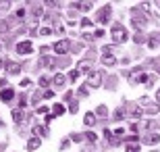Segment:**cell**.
Segmentation results:
<instances>
[{"label":"cell","mask_w":160,"mask_h":152,"mask_svg":"<svg viewBox=\"0 0 160 152\" xmlns=\"http://www.w3.org/2000/svg\"><path fill=\"white\" fill-rule=\"evenodd\" d=\"M110 38H112L114 44H121V42H125L127 38H129V34H127V29H125L123 25H112V29H110Z\"/></svg>","instance_id":"6da1fadb"},{"label":"cell","mask_w":160,"mask_h":152,"mask_svg":"<svg viewBox=\"0 0 160 152\" xmlns=\"http://www.w3.org/2000/svg\"><path fill=\"white\" fill-rule=\"evenodd\" d=\"M129 81H131V83H143V81L148 83V81H150V77L146 75V73H143L139 67H137V69L129 71Z\"/></svg>","instance_id":"7a4b0ae2"},{"label":"cell","mask_w":160,"mask_h":152,"mask_svg":"<svg viewBox=\"0 0 160 152\" xmlns=\"http://www.w3.org/2000/svg\"><path fill=\"white\" fill-rule=\"evenodd\" d=\"M100 83H102V73L100 71H92L88 77V86L89 88H100Z\"/></svg>","instance_id":"3957f363"},{"label":"cell","mask_w":160,"mask_h":152,"mask_svg":"<svg viewBox=\"0 0 160 152\" xmlns=\"http://www.w3.org/2000/svg\"><path fill=\"white\" fill-rule=\"evenodd\" d=\"M17 52L23 54V56L25 54H31L33 52V44H31V42H19L17 44Z\"/></svg>","instance_id":"277c9868"},{"label":"cell","mask_w":160,"mask_h":152,"mask_svg":"<svg viewBox=\"0 0 160 152\" xmlns=\"http://www.w3.org/2000/svg\"><path fill=\"white\" fill-rule=\"evenodd\" d=\"M92 60H79L77 63V73L79 75H83V73H92Z\"/></svg>","instance_id":"5b68a950"},{"label":"cell","mask_w":160,"mask_h":152,"mask_svg":"<svg viewBox=\"0 0 160 152\" xmlns=\"http://www.w3.org/2000/svg\"><path fill=\"white\" fill-rule=\"evenodd\" d=\"M67 50H69V40H60L54 44V52L56 54H65Z\"/></svg>","instance_id":"8992f818"},{"label":"cell","mask_w":160,"mask_h":152,"mask_svg":"<svg viewBox=\"0 0 160 152\" xmlns=\"http://www.w3.org/2000/svg\"><path fill=\"white\" fill-rule=\"evenodd\" d=\"M0 98H2V102H11L12 98H15V90L12 88H6L0 92Z\"/></svg>","instance_id":"52a82bcc"},{"label":"cell","mask_w":160,"mask_h":152,"mask_svg":"<svg viewBox=\"0 0 160 152\" xmlns=\"http://www.w3.org/2000/svg\"><path fill=\"white\" fill-rule=\"evenodd\" d=\"M6 69H8L11 75H17V73H21V65L19 63H6Z\"/></svg>","instance_id":"ba28073f"},{"label":"cell","mask_w":160,"mask_h":152,"mask_svg":"<svg viewBox=\"0 0 160 152\" xmlns=\"http://www.w3.org/2000/svg\"><path fill=\"white\" fill-rule=\"evenodd\" d=\"M40 144H42V138H31V140L27 142V150H36Z\"/></svg>","instance_id":"9c48e42d"},{"label":"cell","mask_w":160,"mask_h":152,"mask_svg":"<svg viewBox=\"0 0 160 152\" xmlns=\"http://www.w3.org/2000/svg\"><path fill=\"white\" fill-rule=\"evenodd\" d=\"M158 135L156 134H150V135H146V138H143V142H146V144H150V146H154V144H158Z\"/></svg>","instance_id":"30bf717a"},{"label":"cell","mask_w":160,"mask_h":152,"mask_svg":"<svg viewBox=\"0 0 160 152\" xmlns=\"http://www.w3.org/2000/svg\"><path fill=\"white\" fill-rule=\"evenodd\" d=\"M52 81H54V86H58V88H60V86H65L67 77L62 75V73H56V75H54V79H52Z\"/></svg>","instance_id":"8fae6325"},{"label":"cell","mask_w":160,"mask_h":152,"mask_svg":"<svg viewBox=\"0 0 160 152\" xmlns=\"http://www.w3.org/2000/svg\"><path fill=\"white\" fill-rule=\"evenodd\" d=\"M83 123H85V125H94V123H96V115H94V113H85Z\"/></svg>","instance_id":"7c38bea8"},{"label":"cell","mask_w":160,"mask_h":152,"mask_svg":"<svg viewBox=\"0 0 160 152\" xmlns=\"http://www.w3.org/2000/svg\"><path fill=\"white\" fill-rule=\"evenodd\" d=\"M75 6H77L79 11H83V13H88L89 8H92V2H75Z\"/></svg>","instance_id":"4fadbf2b"},{"label":"cell","mask_w":160,"mask_h":152,"mask_svg":"<svg viewBox=\"0 0 160 152\" xmlns=\"http://www.w3.org/2000/svg\"><path fill=\"white\" fill-rule=\"evenodd\" d=\"M33 134H36V138H42V135H46V129L42 127V125H36L33 127Z\"/></svg>","instance_id":"5bb4252c"},{"label":"cell","mask_w":160,"mask_h":152,"mask_svg":"<svg viewBox=\"0 0 160 152\" xmlns=\"http://www.w3.org/2000/svg\"><path fill=\"white\" fill-rule=\"evenodd\" d=\"M102 60H104V65H114V63H117V59H114L112 54H104V59H102Z\"/></svg>","instance_id":"9a60e30c"},{"label":"cell","mask_w":160,"mask_h":152,"mask_svg":"<svg viewBox=\"0 0 160 152\" xmlns=\"http://www.w3.org/2000/svg\"><path fill=\"white\" fill-rule=\"evenodd\" d=\"M125 152H139V146H137V144H127V146H125Z\"/></svg>","instance_id":"2e32d148"},{"label":"cell","mask_w":160,"mask_h":152,"mask_svg":"<svg viewBox=\"0 0 160 152\" xmlns=\"http://www.w3.org/2000/svg\"><path fill=\"white\" fill-rule=\"evenodd\" d=\"M6 11H11V2H0V15Z\"/></svg>","instance_id":"e0dca14e"},{"label":"cell","mask_w":160,"mask_h":152,"mask_svg":"<svg viewBox=\"0 0 160 152\" xmlns=\"http://www.w3.org/2000/svg\"><path fill=\"white\" fill-rule=\"evenodd\" d=\"M156 38H158V35L154 34V35H152V40L148 42V46H150V48H156V46H158V40H156Z\"/></svg>","instance_id":"ac0fdd59"},{"label":"cell","mask_w":160,"mask_h":152,"mask_svg":"<svg viewBox=\"0 0 160 152\" xmlns=\"http://www.w3.org/2000/svg\"><path fill=\"white\" fill-rule=\"evenodd\" d=\"M62 113H65V106H62V104L54 106V115H62Z\"/></svg>","instance_id":"d6986e66"},{"label":"cell","mask_w":160,"mask_h":152,"mask_svg":"<svg viewBox=\"0 0 160 152\" xmlns=\"http://www.w3.org/2000/svg\"><path fill=\"white\" fill-rule=\"evenodd\" d=\"M85 138H88L89 142H96V140H98V135H96L94 131H88V134H85Z\"/></svg>","instance_id":"ffe728a7"},{"label":"cell","mask_w":160,"mask_h":152,"mask_svg":"<svg viewBox=\"0 0 160 152\" xmlns=\"http://www.w3.org/2000/svg\"><path fill=\"white\" fill-rule=\"evenodd\" d=\"M12 119H15L17 123H21V119H23L21 117V111H12Z\"/></svg>","instance_id":"44dd1931"},{"label":"cell","mask_w":160,"mask_h":152,"mask_svg":"<svg viewBox=\"0 0 160 152\" xmlns=\"http://www.w3.org/2000/svg\"><path fill=\"white\" fill-rule=\"evenodd\" d=\"M88 83H85V86H81V88H79V96H88Z\"/></svg>","instance_id":"7402d4cb"},{"label":"cell","mask_w":160,"mask_h":152,"mask_svg":"<svg viewBox=\"0 0 160 152\" xmlns=\"http://www.w3.org/2000/svg\"><path fill=\"white\" fill-rule=\"evenodd\" d=\"M77 77H79L77 69H75V71H71V73H69V79H71V81H75V79H77Z\"/></svg>","instance_id":"603a6c76"},{"label":"cell","mask_w":160,"mask_h":152,"mask_svg":"<svg viewBox=\"0 0 160 152\" xmlns=\"http://www.w3.org/2000/svg\"><path fill=\"white\" fill-rule=\"evenodd\" d=\"M137 140H139L137 135H129V138H127V144H137Z\"/></svg>","instance_id":"cb8c5ba5"},{"label":"cell","mask_w":160,"mask_h":152,"mask_svg":"<svg viewBox=\"0 0 160 152\" xmlns=\"http://www.w3.org/2000/svg\"><path fill=\"white\" fill-rule=\"evenodd\" d=\"M48 83H50V81H48V77H40V88H46Z\"/></svg>","instance_id":"d4e9b609"},{"label":"cell","mask_w":160,"mask_h":152,"mask_svg":"<svg viewBox=\"0 0 160 152\" xmlns=\"http://www.w3.org/2000/svg\"><path fill=\"white\" fill-rule=\"evenodd\" d=\"M83 138H85V135H81V134H75V135L71 138V142H81Z\"/></svg>","instance_id":"484cf974"},{"label":"cell","mask_w":160,"mask_h":152,"mask_svg":"<svg viewBox=\"0 0 160 152\" xmlns=\"http://www.w3.org/2000/svg\"><path fill=\"white\" fill-rule=\"evenodd\" d=\"M69 111H71V113H73V115H75V113H77V111H79V106H77V102H73V104H71V106H69Z\"/></svg>","instance_id":"4316f807"},{"label":"cell","mask_w":160,"mask_h":152,"mask_svg":"<svg viewBox=\"0 0 160 152\" xmlns=\"http://www.w3.org/2000/svg\"><path fill=\"white\" fill-rule=\"evenodd\" d=\"M83 27H85V29H89V27H92V21H89V19H83Z\"/></svg>","instance_id":"83f0119b"},{"label":"cell","mask_w":160,"mask_h":152,"mask_svg":"<svg viewBox=\"0 0 160 152\" xmlns=\"http://www.w3.org/2000/svg\"><path fill=\"white\" fill-rule=\"evenodd\" d=\"M27 86H31V81H29V79H27V77H25L23 81H21V88H27Z\"/></svg>","instance_id":"f1b7e54d"},{"label":"cell","mask_w":160,"mask_h":152,"mask_svg":"<svg viewBox=\"0 0 160 152\" xmlns=\"http://www.w3.org/2000/svg\"><path fill=\"white\" fill-rule=\"evenodd\" d=\"M46 113H48L46 106H40V108H38V115H46Z\"/></svg>","instance_id":"f546056e"},{"label":"cell","mask_w":160,"mask_h":152,"mask_svg":"<svg viewBox=\"0 0 160 152\" xmlns=\"http://www.w3.org/2000/svg\"><path fill=\"white\" fill-rule=\"evenodd\" d=\"M133 40H135V42H137V44H142V42H143V35H142V34H137V35H135V38H133Z\"/></svg>","instance_id":"4dcf8cb0"},{"label":"cell","mask_w":160,"mask_h":152,"mask_svg":"<svg viewBox=\"0 0 160 152\" xmlns=\"http://www.w3.org/2000/svg\"><path fill=\"white\" fill-rule=\"evenodd\" d=\"M69 144H71V140H65L62 144H60V148H62V150H67V148H69Z\"/></svg>","instance_id":"1f68e13d"},{"label":"cell","mask_w":160,"mask_h":152,"mask_svg":"<svg viewBox=\"0 0 160 152\" xmlns=\"http://www.w3.org/2000/svg\"><path fill=\"white\" fill-rule=\"evenodd\" d=\"M40 34H42V35H50V29H48V27H42Z\"/></svg>","instance_id":"d6a6232c"},{"label":"cell","mask_w":160,"mask_h":152,"mask_svg":"<svg viewBox=\"0 0 160 152\" xmlns=\"http://www.w3.org/2000/svg\"><path fill=\"white\" fill-rule=\"evenodd\" d=\"M44 63H46L48 67H54V59H44Z\"/></svg>","instance_id":"836d02e7"},{"label":"cell","mask_w":160,"mask_h":152,"mask_svg":"<svg viewBox=\"0 0 160 152\" xmlns=\"http://www.w3.org/2000/svg\"><path fill=\"white\" fill-rule=\"evenodd\" d=\"M114 134H117V135H123V134H125V129L119 127V129H114Z\"/></svg>","instance_id":"e575fe53"},{"label":"cell","mask_w":160,"mask_h":152,"mask_svg":"<svg viewBox=\"0 0 160 152\" xmlns=\"http://www.w3.org/2000/svg\"><path fill=\"white\" fill-rule=\"evenodd\" d=\"M156 102H158V106H160V88H158V92H156Z\"/></svg>","instance_id":"d590c367"},{"label":"cell","mask_w":160,"mask_h":152,"mask_svg":"<svg viewBox=\"0 0 160 152\" xmlns=\"http://www.w3.org/2000/svg\"><path fill=\"white\" fill-rule=\"evenodd\" d=\"M0 67H2V60H0Z\"/></svg>","instance_id":"8d00e7d4"},{"label":"cell","mask_w":160,"mask_h":152,"mask_svg":"<svg viewBox=\"0 0 160 152\" xmlns=\"http://www.w3.org/2000/svg\"><path fill=\"white\" fill-rule=\"evenodd\" d=\"M158 73H160V69H158Z\"/></svg>","instance_id":"74e56055"},{"label":"cell","mask_w":160,"mask_h":152,"mask_svg":"<svg viewBox=\"0 0 160 152\" xmlns=\"http://www.w3.org/2000/svg\"><path fill=\"white\" fill-rule=\"evenodd\" d=\"M158 4H160V2H158Z\"/></svg>","instance_id":"f35d334b"}]
</instances>
